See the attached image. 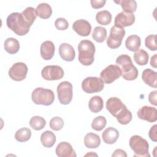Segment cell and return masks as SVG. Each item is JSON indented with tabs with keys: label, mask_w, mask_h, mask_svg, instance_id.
I'll use <instances>...</instances> for the list:
<instances>
[{
	"label": "cell",
	"mask_w": 157,
	"mask_h": 157,
	"mask_svg": "<svg viewBox=\"0 0 157 157\" xmlns=\"http://www.w3.org/2000/svg\"><path fill=\"white\" fill-rule=\"evenodd\" d=\"M116 64L121 71V75L126 80H134L138 76V70L134 66L131 57L128 55H121L116 59Z\"/></svg>",
	"instance_id": "1"
},
{
	"label": "cell",
	"mask_w": 157,
	"mask_h": 157,
	"mask_svg": "<svg viewBox=\"0 0 157 157\" xmlns=\"http://www.w3.org/2000/svg\"><path fill=\"white\" fill-rule=\"evenodd\" d=\"M7 27L18 36L26 34L31 26L25 21L21 13L13 12L8 15L6 19Z\"/></svg>",
	"instance_id": "2"
},
{
	"label": "cell",
	"mask_w": 157,
	"mask_h": 157,
	"mask_svg": "<svg viewBox=\"0 0 157 157\" xmlns=\"http://www.w3.org/2000/svg\"><path fill=\"white\" fill-rule=\"evenodd\" d=\"M78 51V59L84 66H90L94 60L96 48L94 44L89 40H82L77 47Z\"/></svg>",
	"instance_id": "3"
},
{
	"label": "cell",
	"mask_w": 157,
	"mask_h": 157,
	"mask_svg": "<svg viewBox=\"0 0 157 157\" xmlns=\"http://www.w3.org/2000/svg\"><path fill=\"white\" fill-rule=\"evenodd\" d=\"M31 99L33 102L37 105L48 106L53 102L55 94L53 91L50 89L37 87L33 91Z\"/></svg>",
	"instance_id": "4"
},
{
	"label": "cell",
	"mask_w": 157,
	"mask_h": 157,
	"mask_svg": "<svg viewBox=\"0 0 157 157\" xmlns=\"http://www.w3.org/2000/svg\"><path fill=\"white\" fill-rule=\"evenodd\" d=\"M129 147L134 151V156H150L148 152L149 144L147 140L138 135L131 137L129 142Z\"/></svg>",
	"instance_id": "5"
},
{
	"label": "cell",
	"mask_w": 157,
	"mask_h": 157,
	"mask_svg": "<svg viewBox=\"0 0 157 157\" xmlns=\"http://www.w3.org/2000/svg\"><path fill=\"white\" fill-rule=\"evenodd\" d=\"M58 98L63 105L69 104L73 96L72 85L67 81H63L59 83L56 89Z\"/></svg>",
	"instance_id": "6"
},
{
	"label": "cell",
	"mask_w": 157,
	"mask_h": 157,
	"mask_svg": "<svg viewBox=\"0 0 157 157\" xmlns=\"http://www.w3.org/2000/svg\"><path fill=\"white\" fill-rule=\"evenodd\" d=\"M104 87V83L99 77H88L82 82V88L86 93L91 94L101 91Z\"/></svg>",
	"instance_id": "7"
},
{
	"label": "cell",
	"mask_w": 157,
	"mask_h": 157,
	"mask_svg": "<svg viewBox=\"0 0 157 157\" xmlns=\"http://www.w3.org/2000/svg\"><path fill=\"white\" fill-rule=\"evenodd\" d=\"M125 36L124 28L112 26L110 30V34L107 39V46L112 49H116L120 47L122 40Z\"/></svg>",
	"instance_id": "8"
},
{
	"label": "cell",
	"mask_w": 157,
	"mask_h": 157,
	"mask_svg": "<svg viewBox=\"0 0 157 157\" xmlns=\"http://www.w3.org/2000/svg\"><path fill=\"white\" fill-rule=\"evenodd\" d=\"M121 76V71L117 65L110 64L103 69L100 74V78L104 83L110 84Z\"/></svg>",
	"instance_id": "9"
},
{
	"label": "cell",
	"mask_w": 157,
	"mask_h": 157,
	"mask_svg": "<svg viewBox=\"0 0 157 157\" xmlns=\"http://www.w3.org/2000/svg\"><path fill=\"white\" fill-rule=\"evenodd\" d=\"M64 72L61 67L58 65H49L45 66L42 71V77L46 80H58L61 79Z\"/></svg>",
	"instance_id": "10"
},
{
	"label": "cell",
	"mask_w": 157,
	"mask_h": 157,
	"mask_svg": "<svg viewBox=\"0 0 157 157\" xmlns=\"http://www.w3.org/2000/svg\"><path fill=\"white\" fill-rule=\"evenodd\" d=\"M28 66L22 62L13 64L9 70V75L11 79L15 81H21L24 80L28 73Z\"/></svg>",
	"instance_id": "11"
},
{
	"label": "cell",
	"mask_w": 157,
	"mask_h": 157,
	"mask_svg": "<svg viewBox=\"0 0 157 157\" xmlns=\"http://www.w3.org/2000/svg\"><path fill=\"white\" fill-rule=\"evenodd\" d=\"M126 108V106L123 103L120 99L117 97H111L106 102L107 110L115 118Z\"/></svg>",
	"instance_id": "12"
},
{
	"label": "cell",
	"mask_w": 157,
	"mask_h": 157,
	"mask_svg": "<svg viewBox=\"0 0 157 157\" xmlns=\"http://www.w3.org/2000/svg\"><path fill=\"white\" fill-rule=\"evenodd\" d=\"M135 21V16L133 13H127L122 11L118 13L114 20V25L118 28H124L131 26Z\"/></svg>",
	"instance_id": "13"
},
{
	"label": "cell",
	"mask_w": 157,
	"mask_h": 157,
	"mask_svg": "<svg viewBox=\"0 0 157 157\" xmlns=\"http://www.w3.org/2000/svg\"><path fill=\"white\" fill-rule=\"evenodd\" d=\"M137 115L140 120H145L150 123L155 122L157 120L156 109L148 105H144L139 109Z\"/></svg>",
	"instance_id": "14"
},
{
	"label": "cell",
	"mask_w": 157,
	"mask_h": 157,
	"mask_svg": "<svg viewBox=\"0 0 157 157\" xmlns=\"http://www.w3.org/2000/svg\"><path fill=\"white\" fill-rule=\"evenodd\" d=\"M72 29L79 36L85 37L90 35L91 31V26L87 20L80 19L73 23Z\"/></svg>",
	"instance_id": "15"
},
{
	"label": "cell",
	"mask_w": 157,
	"mask_h": 157,
	"mask_svg": "<svg viewBox=\"0 0 157 157\" xmlns=\"http://www.w3.org/2000/svg\"><path fill=\"white\" fill-rule=\"evenodd\" d=\"M56 154L59 157H76L77 155L72 145L67 142H61L55 149Z\"/></svg>",
	"instance_id": "16"
},
{
	"label": "cell",
	"mask_w": 157,
	"mask_h": 157,
	"mask_svg": "<svg viewBox=\"0 0 157 157\" xmlns=\"http://www.w3.org/2000/svg\"><path fill=\"white\" fill-rule=\"evenodd\" d=\"M60 57L66 61H72L75 56V50L72 45L67 43H63L59 47Z\"/></svg>",
	"instance_id": "17"
},
{
	"label": "cell",
	"mask_w": 157,
	"mask_h": 157,
	"mask_svg": "<svg viewBox=\"0 0 157 157\" xmlns=\"http://www.w3.org/2000/svg\"><path fill=\"white\" fill-rule=\"evenodd\" d=\"M41 57L45 60L51 59L55 54V45L50 40H46L42 43L40 48Z\"/></svg>",
	"instance_id": "18"
},
{
	"label": "cell",
	"mask_w": 157,
	"mask_h": 157,
	"mask_svg": "<svg viewBox=\"0 0 157 157\" xmlns=\"http://www.w3.org/2000/svg\"><path fill=\"white\" fill-rule=\"evenodd\" d=\"M142 78L145 83L156 88L157 87V73L151 69H146L142 72Z\"/></svg>",
	"instance_id": "19"
},
{
	"label": "cell",
	"mask_w": 157,
	"mask_h": 157,
	"mask_svg": "<svg viewBox=\"0 0 157 157\" xmlns=\"http://www.w3.org/2000/svg\"><path fill=\"white\" fill-rule=\"evenodd\" d=\"M102 137L103 141L107 144H113L116 142L119 137L118 131L113 128L109 127L102 132Z\"/></svg>",
	"instance_id": "20"
},
{
	"label": "cell",
	"mask_w": 157,
	"mask_h": 157,
	"mask_svg": "<svg viewBox=\"0 0 157 157\" xmlns=\"http://www.w3.org/2000/svg\"><path fill=\"white\" fill-rule=\"evenodd\" d=\"M84 144L88 148H96L101 144V139L98 134L88 132L84 137Z\"/></svg>",
	"instance_id": "21"
},
{
	"label": "cell",
	"mask_w": 157,
	"mask_h": 157,
	"mask_svg": "<svg viewBox=\"0 0 157 157\" xmlns=\"http://www.w3.org/2000/svg\"><path fill=\"white\" fill-rule=\"evenodd\" d=\"M56 136L51 131H45L40 136V142L46 148L52 147L56 142Z\"/></svg>",
	"instance_id": "22"
},
{
	"label": "cell",
	"mask_w": 157,
	"mask_h": 157,
	"mask_svg": "<svg viewBox=\"0 0 157 157\" xmlns=\"http://www.w3.org/2000/svg\"><path fill=\"white\" fill-rule=\"evenodd\" d=\"M104 107V101L102 98L99 96H93L89 101L88 107L91 112L98 113L101 111Z\"/></svg>",
	"instance_id": "23"
},
{
	"label": "cell",
	"mask_w": 157,
	"mask_h": 157,
	"mask_svg": "<svg viewBox=\"0 0 157 157\" xmlns=\"http://www.w3.org/2000/svg\"><path fill=\"white\" fill-rule=\"evenodd\" d=\"M36 13L38 17L43 19L49 18L52 13L51 6L47 3L42 2L39 4L36 9Z\"/></svg>",
	"instance_id": "24"
},
{
	"label": "cell",
	"mask_w": 157,
	"mask_h": 157,
	"mask_svg": "<svg viewBox=\"0 0 157 157\" xmlns=\"http://www.w3.org/2000/svg\"><path fill=\"white\" fill-rule=\"evenodd\" d=\"M4 47L7 53L15 54L17 53L20 49V44L17 39L13 37H9L4 41Z\"/></svg>",
	"instance_id": "25"
},
{
	"label": "cell",
	"mask_w": 157,
	"mask_h": 157,
	"mask_svg": "<svg viewBox=\"0 0 157 157\" xmlns=\"http://www.w3.org/2000/svg\"><path fill=\"white\" fill-rule=\"evenodd\" d=\"M141 44V40L137 35H131L126 39L125 46L128 50L131 52L137 50Z\"/></svg>",
	"instance_id": "26"
},
{
	"label": "cell",
	"mask_w": 157,
	"mask_h": 157,
	"mask_svg": "<svg viewBox=\"0 0 157 157\" xmlns=\"http://www.w3.org/2000/svg\"><path fill=\"white\" fill-rule=\"evenodd\" d=\"M21 15L25 20V21L26 22V23L29 26H31V25L33 24L34 21L36 19L37 17V13L36 9L33 8V7H26L22 12Z\"/></svg>",
	"instance_id": "27"
},
{
	"label": "cell",
	"mask_w": 157,
	"mask_h": 157,
	"mask_svg": "<svg viewBox=\"0 0 157 157\" xmlns=\"http://www.w3.org/2000/svg\"><path fill=\"white\" fill-rule=\"evenodd\" d=\"M149 59L148 53L144 49H138L134 52V59L140 66H145L148 63Z\"/></svg>",
	"instance_id": "28"
},
{
	"label": "cell",
	"mask_w": 157,
	"mask_h": 157,
	"mask_svg": "<svg viewBox=\"0 0 157 157\" xmlns=\"http://www.w3.org/2000/svg\"><path fill=\"white\" fill-rule=\"evenodd\" d=\"M114 2L120 4L123 11L127 13H133L137 9V3L134 0L114 1Z\"/></svg>",
	"instance_id": "29"
},
{
	"label": "cell",
	"mask_w": 157,
	"mask_h": 157,
	"mask_svg": "<svg viewBox=\"0 0 157 157\" xmlns=\"http://www.w3.org/2000/svg\"><path fill=\"white\" fill-rule=\"evenodd\" d=\"M96 20L100 25H109L112 21V14L108 10L99 11L96 15Z\"/></svg>",
	"instance_id": "30"
},
{
	"label": "cell",
	"mask_w": 157,
	"mask_h": 157,
	"mask_svg": "<svg viewBox=\"0 0 157 157\" xmlns=\"http://www.w3.org/2000/svg\"><path fill=\"white\" fill-rule=\"evenodd\" d=\"M31 137V131L28 128H22L17 130L15 134V139L20 142H26Z\"/></svg>",
	"instance_id": "31"
},
{
	"label": "cell",
	"mask_w": 157,
	"mask_h": 157,
	"mask_svg": "<svg viewBox=\"0 0 157 157\" xmlns=\"http://www.w3.org/2000/svg\"><path fill=\"white\" fill-rule=\"evenodd\" d=\"M93 39L99 43H101L105 40L107 37V30L102 26H96L93 29L92 33Z\"/></svg>",
	"instance_id": "32"
},
{
	"label": "cell",
	"mask_w": 157,
	"mask_h": 157,
	"mask_svg": "<svg viewBox=\"0 0 157 157\" xmlns=\"http://www.w3.org/2000/svg\"><path fill=\"white\" fill-rule=\"evenodd\" d=\"M29 123L31 128H32L33 129L36 131H40L45 127L46 121L42 117L33 116L29 120Z\"/></svg>",
	"instance_id": "33"
},
{
	"label": "cell",
	"mask_w": 157,
	"mask_h": 157,
	"mask_svg": "<svg viewBox=\"0 0 157 157\" xmlns=\"http://www.w3.org/2000/svg\"><path fill=\"white\" fill-rule=\"evenodd\" d=\"M107 123L106 118L103 116H98L94 118L91 123V128L95 131H102Z\"/></svg>",
	"instance_id": "34"
},
{
	"label": "cell",
	"mask_w": 157,
	"mask_h": 157,
	"mask_svg": "<svg viewBox=\"0 0 157 157\" xmlns=\"http://www.w3.org/2000/svg\"><path fill=\"white\" fill-rule=\"evenodd\" d=\"M116 118L120 124L125 125L128 124L132 120V116L131 112L126 109L120 115L117 117Z\"/></svg>",
	"instance_id": "35"
},
{
	"label": "cell",
	"mask_w": 157,
	"mask_h": 157,
	"mask_svg": "<svg viewBox=\"0 0 157 157\" xmlns=\"http://www.w3.org/2000/svg\"><path fill=\"white\" fill-rule=\"evenodd\" d=\"M50 128L54 131L61 130L64 126V121L59 117H55L52 118L49 123Z\"/></svg>",
	"instance_id": "36"
},
{
	"label": "cell",
	"mask_w": 157,
	"mask_h": 157,
	"mask_svg": "<svg viewBox=\"0 0 157 157\" xmlns=\"http://www.w3.org/2000/svg\"><path fill=\"white\" fill-rule=\"evenodd\" d=\"M156 36L155 34H150L146 37L145 39V47L151 51H156L157 49L156 44Z\"/></svg>",
	"instance_id": "37"
},
{
	"label": "cell",
	"mask_w": 157,
	"mask_h": 157,
	"mask_svg": "<svg viewBox=\"0 0 157 157\" xmlns=\"http://www.w3.org/2000/svg\"><path fill=\"white\" fill-rule=\"evenodd\" d=\"M55 26L58 30L63 31L67 29L69 27V23L65 18H58L55 21Z\"/></svg>",
	"instance_id": "38"
},
{
	"label": "cell",
	"mask_w": 157,
	"mask_h": 157,
	"mask_svg": "<svg viewBox=\"0 0 157 157\" xmlns=\"http://www.w3.org/2000/svg\"><path fill=\"white\" fill-rule=\"evenodd\" d=\"M91 7L93 9H99L104 6L106 1L105 0H91L90 1Z\"/></svg>",
	"instance_id": "39"
},
{
	"label": "cell",
	"mask_w": 157,
	"mask_h": 157,
	"mask_svg": "<svg viewBox=\"0 0 157 157\" xmlns=\"http://www.w3.org/2000/svg\"><path fill=\"white\" fill-rule=\"evenodd\" d=\"M148 136L150 139L153 142H157V135H156V125L154 124L149 130Z\"/></svg>",
	"instance_id": "40"
},
{
	"label": "cell",
	"mask_w": 157,
	"mask_h": 157,
	"mask_svg": "<svg viewBox=\"0 0 157 157\" xmlns=\"http://www.w3.org/2000/svg\"><path fill=\"white\" fill-rule=\"evenodd\" d=\"M156 95H157V91L155 90L151 91L148 95V101L150 104L156 105H157V100H156Z\"/></svg>",
	"instance_id": "41"
},
{
	"label": "cell",
	"mask_w": 157,
	"mask_h": 157,
	"mask_svg": "<svg viewBox=\"0 0 157 157\" xmlns=\"http://www.w3.org/2000/svg\"><path fill=\"white\" fill-rule=\"evenodd\" d=\"M112 156L113 157H118V156H121V157H126L127 154L126 151L122 149H117L114 151V152L112 153Z\"/></svg>",
	"instance_id": "42"
},
{
	"label": "cell",
	"mask_w": 157,
	"mask_h": 157,
	"mask_svg": "<svg viewBox=\"0 0 157 157\" xmlns=\"http://www.w3.org/2000/svg\"><path fill=\"white\" fill-rule=\"evenodd\" d=\"M156 56H157V55L156 54H155L154 55H153L151 58V59H150V65L154 67V68H156L157 66H156Z\"/></svg>",
	"instance_id": "43"
}]
</instances>
